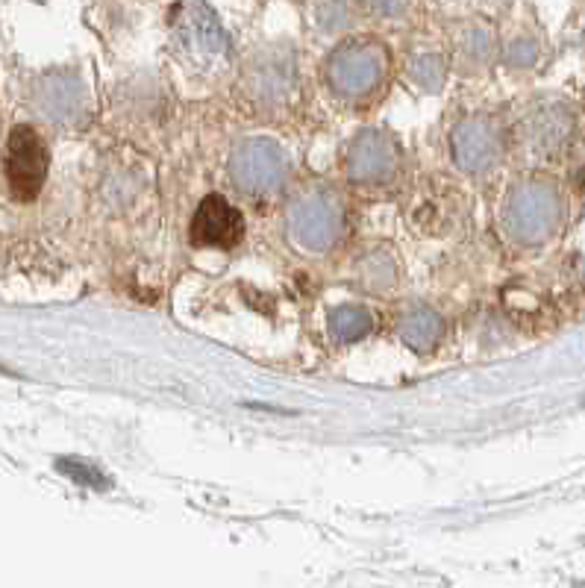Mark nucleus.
<instances>
[{
  "instance_id": "obj_1",
  "label": "nucleus",
  "mask_w": 585,
  "mask_h": 588,
  "mask_svg": "<svg viewBox=\"0 0 585 588\" xmlns=\"http://www.w3.org/2000/svg\"><path fill=\"white\" fill-rule=\"evenodd\" d=\"M292 239L306 250H330L342 239L344 209L330 192H306L289 209Z\"/></svg>"
},
{
  "instance_id": "obj_2",
  "label": "nucleus",
  "mask_w": 585,
  "mask_h": 588,
  "mask_svg": "<svg viewBox=\"0 0 585 588\" xmlns=\"http://www.w3.org/2000/svg\"><path fill=\"white\" fill-rule=\"evenodd\" d=\"M386 71H389L386 50L377 48V45H368V42L344 45L327 62L330 86L339 95H347V98H365V95H371L383 83Z\"/></svg>"
},
{
  "instance_id": "obj_3",
  "label": "nucleus",
  "mask_w": 585,
  "mask_h": 588,
  "mask_svg": "<svg viewBox=\"0 0 585 588\" xmlns=\"http://www.w3.org/2000/svg\"><path fill=\"white\" fill-rule=\"evenodd\" d=\"M48 165L50 156L42 136L33 127L18 124L9 133L6 153H3V168H6V180H9L12 195L18 200H33L45 186Z\"/></svg>"
},
{
  "instance_id": "obj_4",
  "label": "nucleus",
  "mask_w": 585,
  "mask_h": 588,
  "mask_svg": "<svg viewBox=\"0 0 585 588\" xmlns=\"http://www.w3.org/2000/svg\"><path fill=\"white\" fill-rule=\"evenodd\" d=\"M286 153L283 147L268 139H250L233 150L230 156V174L236 186L247 195H274L286 183Z\"/></svg>"
},
{
  "instance_id": "obj_5",
  "label": "nucleus",
  "mask_w": 585,
  "mask_h": 588,
  "mask_svg": "<svg viewBox=\"0 0 585 588\" xmlns=\"http://www.w3.org/2000/svg\"><path fill=\"white\" fill-rule=\"evenodd\" d=\"M244 236L242 212L227 203V197L209 195L197 206L192 218V242L197 247H236Z\"/></svg>"
},
{
  "instance_id": "obj_6",
  "label": "nucleus",
  "mask_w": 585,
  "mask_h": 588,
  "mask_svg": "<svg viewBox=\"0 0 585 588\" xmlns=\"http://www.w3.org/2000/svg\"><path fill=\"white\" fill-rule=\"evenodd\" d=\"M400 162V153L386 133L362 130L347 150V174L356 183H380L389 180Z\"/></svg>"
},
{
  "instance_id": "obj_7",
  "label": "nucleus",
  "mask_w": 585,
  "mask_h": 588,
  "mask_svg": "<svg viewBox=\"0 0 585 588\" xmlns=\"http://www.w3.org/2000/svg\"><path fill=\"white\" fill-rule=\"evenodd\" d=\"M36 106L56 124H74L86 112V86L74 74H50L36 86Z\"/></svg>"
},
{
  "instance_id": "obj_8",
  "label": "nucleus",
  "mask_w": 585,
  "mask_h": 588,
  "mask_svg": "<svg viewBox=\"0 0 585 588\" xmlns=\"http://www.w3.org/2000/svg\"><path fill=\"white\" fill-rule=\"evenodd\" d=\"M180 33L186 36L189 48L200 50L206 56H221L224 50L230 48L227 33L218 21V15L206 6V3H189L183 9V27Z\"/></svg>"
},
{
  "instance_id": "obj_9",
  "label": "nucleus",
  "mask_w": 585,
  "mask_h": 588,
  "mask_svg": "<svg viewBox=\"0 0 585 588\" xmlns=\"http://www.w3.org/2000/svg\"><path fill=\"white\" fill-rule=\"evenodd\" d=\"M497 139L486 121H468L453 133V156L465 171H483L491 165Z\"/></svg>"
},
{
  "instance_id": "obj_10",
  "label": "nucleus",
  "mask_w": 585,
  "mask_h": 588,
  "mask_svg": "<svg viewBox=\"0 0 585 588\" xmlns=\"http://www.w3.org/2000/svg\"><path fill=\"white\" fill-rule=\"evenodd\" d=\"M550 215H553V200L538 189L521 192L509 206V224L524 239L541 236L550 224Z\"/></svg>"
},
{
  "instance_id": "obj_11",
  "label": "nucleus",
  "mask_w": 585,
  "mask_h": 588,
  "mask_svg": "<svg viewBox=\"0 0 585 588\" xmlns=\"http://www.w3.org/2000/svg\"><path fill=\"white\" fill-rule=\"evenodd\" d=\"M441 330H444V324H441V318L433 309H409L400 318V324H397L400 339L409 344L412 350H418V353L433 350L439 344Z\"/></svg>"
},
{
  "instance_id": "obj_12",
  "label": "nucleus",
  "mask_w": 585,
  "mask_h": 588,
  "mask_svg": "<svg viewBox=\"0 0 585 588\" xmlns=\"http://www.w3.org/2000/svg\"><path fill=\"white\" fill-rule=\"evenodd\" d=\"M330 333L339 342H359L371 333V315L359 306H339L330 312Z\"/></svg>"
},
{
  "instance_id": "obj_13",
  "label": "nucleus",
  "mask_w": 585,
  "mask_h": 588,
  "mask_svg": "<svg viewBox=\"0 0 585 588\" xmlns=\"http://www.w3.org/2000/svg\"><path fill=\"white\" fill-rule=\"evenodd\" d=\"M412 80L421 83L424 89H439L441 80H444V65L436 53H421L415 62H412Z\"/></svg>"
},
{
  "instance_id": "obj_14",
  "label": "nucleus",
  "mask_w": 585,
  "mask_h": 588,
  "mask_svg": "<svg viewBox=\"0 0 585 588\" xmlns=\"http://www.w3.org/2000/svg\"><path fill=\"white\" fill-rule=\"evenodd\" d=\"M365 283L371 286V289H389L391 283H394V262H391V256L386 253H374V256H368L365 259Z\"/></svg>"
},
{
  "instance_id": "obj_15",
  "label": "nucleus",
  "mask_w": 585,
  "mask_h": 588,
  "mask_svg": "<svg viewBox=\"0 0 585 588\" xmlns=\"http://www.w3.org/2000/svg\"><path fill=\"white\" fill-rule=\"evenodd\" d=\"M56 468H59L65 477H71V480H77V483H83V486H92V489H106V486H109L106 477H103L100 471H95L92 465L77 462V459H59Z\"/></svg>"
},
{
  "instance_id": "obj_16",
  "label": "nucleus",
  "mask_w": 585,
  "mask_h": 588,
  "mask_svg": "<svg viewBox=\"0 0 585 588\" xmlns=\"http://www.w3.org/2000/svg\"><path fill=\"white\" fill-rule=\"evenodd\" d=\"M315 18L324 30H342L350 21V9H347L344 0H318Z\"/></svg>"
},
{
  "instance_id": "obj_17",
  "label": "nucleus",
  "mask_w": 585,
  "mask_h": 588,
  "mask_svg": "<svg viewBox=\"0 0 585 588\" xmlns=\"http://www.w3.org/2000/svg\"><path fill=\"white\" fill-rule=\"evenodd\" d=\"M374 9L386 18H397L409 9V0H374Z\"/></svg>"
},
{
  "instance_id": "obj_18",
  "label": "nucleus",
  "mask_w": 585,
  "mask_h": 588,
  "mask_svg": "<svg viewBox=\"0 0 585 588\" xmlns=\"http://www.w3.org/2000/svg\"><path fill=\"white\" fill-rule=\"evenodd\" d=\"M515 50H518V53H512V56H509L512 62H524V59H530V56H533V50L524 48V45H521V48H515Z\"/></svg>"
}]
</instances>
